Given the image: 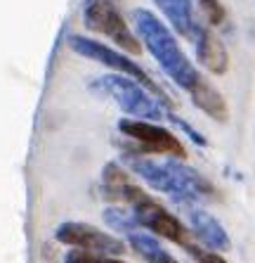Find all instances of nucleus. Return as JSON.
Returning <instances> with one entry per match:
<instances>
[{
  "mask_svg": "<svg viewBox=\"0 0 255 263\" xmlns=\"http://www.w3.org/2000/svg\"><path fill=\"white\" fill-rule=\"evenodd\" d=\"M128 171L140 176L152 190L173 197L180 204H194L215 199L218 190L206 176L184 164L182 159L156 161L149 154H123Z\"/></svg>",
  "mask_w": 255,
  "mask_h": 263,
  "instance_id": "nucleus-1",
  "label": "nucleus"
},
{
  "mask_svg": "<svg viewBox=\"0 0 255 263\" xmlns=\"http://www.w3.org/2000/svg\"><path fill=\"white\" fill-rule=\"evenodd\" d=\"M135 31L140 43L146 48V52L158 62V67L163 69V73L168 76L177 88L182 90H192L199 81L201 71L189 62V57L184 55V50L180 48L175 33L161 22L154 12L149 10H135L133 12Z\"/></svg>",
  "mask_w": 255,
  "mask_h": 263,
  "instance_id": "nucleus-2",
  "label": "nucleus"
},
{
  "mask_svg": "<svg viewBox=\"0 0 255 263\" xmlns=\"http://www.w3.org/2000/svg\"><path fill=\"white\" fill-rule=\"evenodd\" d=\"M92 88L114 100L130 119H142V121H161V119H165L168 109H163L161 100L154 98L140 81L130 79V76L111 71L107 76L95 79Z\"/></svg>",
  "mask_w": 255,
  "mask_h": 263,
  "instance_id": "nucleus-3",
  "label": "nucleus"
},
{
  "mask_svg": "<svg viewBox=\"0 0 255 263\" xmlns=\"http://www.w3.org/2000/svg\"><path fill=\"white\" fill-rule=\"evenodd\" d=\"M118 133L125 138L121 142L123 154H161L170 159H184L187 149L184 142L165 126H158L156 121H142V119H121Z\"/></svg>",
  "mask_w": 255,
  "mask_h": 263,
  "instance_id": "nucleus-4",
  "label": "nucleus"
},
{
  "mask_svg": "<svg viewBox=\"0 0 255 263\" xmlns=\"http://www.w3.org/2000/svg\"><path fill=\"white\" fill-rule=\"evenodd\" d=\"M69 48H71L76 55L88 57V60H92V62H97V64H102V67L111 69L114 73H123V76H130V79L140 81L142 86L152 92L154 98L161 100V104H165V109H173V102H170L168 92L158 86L156 81H154L152 76H149V73L137 64V62L130 60L125 52L114 50V48H109L107 43H99V41L88 38V36H71L69 38Z\"/></svg>",
  "mask_w": 255,
  "mask_h": 263,
  "instance_id": "nucleus-5",
  "label": "nucleus"
},
{
  "mask_svg": "<svg viewBox=\"0 0 255 263\" xmlns=\"http://www.w3.org/2000/svg\"><path fill=\"white\" fill-rule=\"evenodd\" d=\"M83 24L92 33L107 36L116 48L125 50L128 55H140L142 52L140 38L135 31L128 29V22L116 5V0H85Z\"/></svg>",
  "mask_w": 255,
  "mask_h": 263,
  "instance_id": "nucleus-6",
  "label": "nucleus"
},
{
  "mask_svg": "<svg viewBox=\"0 0 255 263\" xmlns=\"http://www.w3.org/2000/svg\"><path fill=\"white\" fill-rule=\"evenodd\" d=\"M55 239L69 249H83L92 254H107V256H123L128 251V245L114 233H107L102 228L83 223V220L59 223L55 230Z\"/></svg>",
  "mask_w": 255,
  "mask_h": 263,
  "instance_id": "nucleus-7",
  "label": "nucleus"
},
{
  "mask_svg": "<svg viewBox=\"0 0 255 263\" xmlns=\"http://www.w3.org/2000/svg\"><path fill=\"white\" fill-rule=\"evenodd\" d=\"M130 211H133L137 226L142 230H146V233H152L154 237L168 239V242H175L180 247L192 242V235L194 233L173 211H168L158 199H154L152 195L146 197V199H142V202H137L135 206H130Z\"/></svg>",
  "mask_w": 255,
  "mask_h": 263,
  "instance_id": "nucleus-8",
  "label": "nucleus"
},
{
  "mask_svg": "<svg viewBox=\"0 0 255 263\" xmlns=\"http://www.w3.org/2000/svg\"><path fill=\"white\" fill-rule=\"evenodd\" d=\"M187 209V218L192 226V233L203 247L213 251H231V237L225 230V226L220 223L213 214H208L206 209H199L194 204H182Z\"/></svg>",
  "mask_w": 255,
  "mask_h": 263,
  "instance_id": "nucleus-9",
  "label": "nucleus"
},
{
  "mask_svg": "<svg viewBox=\"0 0 255 263\" xmlns=\"http://www.w3.org/2000/svg\"><path fill=\"white\" fill-rule=\"evenodd\" d=\"M192 43H194L196 60L206 71L215 73V76H225L229 71V52H227L225 43L208 26L201 24L196 36L192 38Z\"/></svg>",
  "mask_w": 255,
  "mask_h": 263,
  "instance_id": "nucleus-10",
  "label": "nucleus"
},
{
  "mask_svg": "<svg viewBox=\"0 0 255 263\" xmlns=\"http://www.w3.org/2000/svg\"><path fill=\"white\" fill-rule=\"evenodd\" d=\"M189 98H192L196 109H201L206 117H210L213 121H218V123L229 121V107H227L225 95L213 86L203 73L199 76L196 86L189 90Z\"/></svg>",
  "mask_w": 255,
  "mask_h": 263,
  "instance_id": "nucleus-11",
  "label": "nucleus"
},
{
  "mask_svg": "<svg viewBox=\"0 0 255 263\" xmlns=\"http://www.w3.org/2000/svg\"><path fill=\"white\" fill-rule=\"evenodd\" d=\"M154 5L165 14L173 31L180 33L182 38H187V41H192L196 36V31L201 29V24L196 22L192 0H154Z\"/></svg>",
  "mask_w": 255,
  "mask_h": 263,
  "instance_id": "nucleus-12",
  "label": "nucleus"
},
{
  "mask_svg": "<svg viewBox=\"0 0 255 263\" xmlns=\"http://www.w3.org/2000/svg\"><path fill=\"white\" fill-rule=\"evenodd\" d=\"M125 245L146 263H180L163 245H161V239L154 237V235L146 233V230H140V233L130 235Z\"/></svg>",
  "mask_w": 255,
  "mask_h": 263,
  "instance_id": "nucleus-13",
  "label": "nucleus"
},
{
  "mask_svg": "<svg viewBox=\"0 0 255 263\" xmlns=\"http://www.w3.org/2000/svg\"><path fill=\"white\" fill-rule=\"evenodd\" d=\"M133 183V176L128 173L125 166L118 161H107L102 166V180H99V192L104 199H109L111 204L121 202V192L125 190V185Z\"/></svg>",
  "mask_w": 255,
  "mask_h": 263,
  "instance_id": "nucleus-14",
  "label": "nucleus"
},
{
  "mask_svg": "<svg viewBox=\"0 0 255 263\" xmlns=\"http://www.w3.org/2000/svg\"><path fill=\"white\" fill-rule=\"evenodd\" d=\"M102 220L107 223V228H109L111 233H118L123 235V237H130V235L140 233L142 228L137 226V220H135L133 211H130V206H118V204H109V206L102 211Z\"/></svg>",
  "mask_w": 255,
  "mask_h": 263,
  "instance_id": "nucleus-15",
  "label": "nucleus"
},
{
  "mask_svg": "<svg viewBox=\"0 0 255 263\" xmlns=\"http://www.w3.org/2000/svg\"><path fill=\"white\" fill-rule=\"evenodd\" d=\"M196 7H199V12L201 17L206 19V24L208 26H220V24H225V5L220 3V0H194Z\"/></svg>",
  "mask_w": 255,
  "mask_h": 263,
  "instance_id": "nucleus-16",
  "label": "nucleus"
},
{
  "mask_svg": "<svg viewBox=\"0 0 255 263\" xmlns=\"http://www.w3.org/2000/svg\"><path fill=\"white\" fill-rule=\"evenodd\" d=\"M64 263H128L121 256H107V254H92L83 249H71L64 254Z\"/></svg>",
  "mask_w": 255,
  "mask_h": 263,
  "instance_id": "nucleus-17",
  "label": "nucleus"
},
{
  "mask_svg": "<svg viewBox=\"0 0 255 263\" xmlns=\"http://www.w3.org/2000/svg\"><path fill=\"white\" fill-rule=\"evenodd\" d=\"M182 249L187 251L196 263H229L220 251H213V249H208V247H199V245H194V242L184 245Z\"/></svg>",
  "mask_w": 255,
  "mask_h": 263,
  "instance_id": "nucleus-18",
  "label": "nucleus"
},
{
  "mask_svg": "<svg viewBox=\"0 0 255 263\" xmlns=\"http://www.w3.org/2000/svg\"><path fill=\"white\" fill-rule=\"evenodd\" d=\"M165 119H168L170 123H175L177 128L182 130V133L187 135V138H189V140H192V142H194V145H199V147H206V145H208L206 135H201L199 130H196V128H194V126H192V123H189V121H184L182 117H177V114H173V111L168 109V111H165Z\"/></svg>",
  "mask_w": 255,
  "mask_h": 263,
  "instance_id": "nucleus-19",
  "label": "nucleus"
}]
</instances>
